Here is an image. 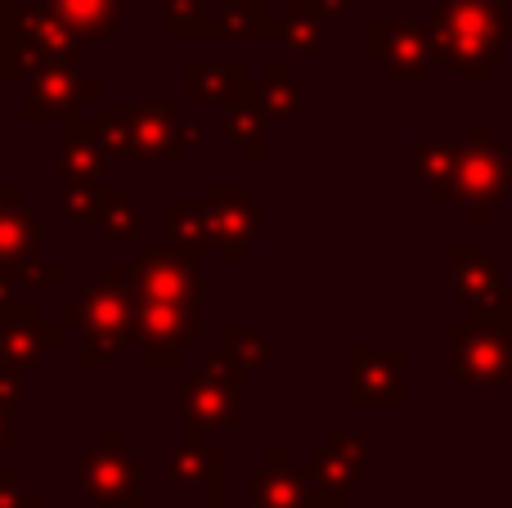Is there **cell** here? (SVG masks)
Instances as JSON below:
<instances>
[{"instance_id": "52a82bcc", "label": "cell", "mask_w": 512, "mask_h": 508, "mask_svg": "<svg viewBox=\"0 0 512 508\" xmlns=\"http://www.w3.org/2000/svg\"><path fill=\"white\" fill-rule=\"evenodd\" d=\"M450 279H454V302H468V306L504 288V275L490 261V252L472 248V243H454L450 248Z\"/></svg>"}, {"instance_id": "9c48e42d", "label": "cell", "mask_w": 512, "mask_h": 508, "mask_svg": "<svg viewBox=\"0 0 512 508\" xmlns=\"http://www.w3.org/2000/svg\"><path fill=\"white\" fill-rule=\"evenodd\" d=\"M459 149H463V144H454V140H427V144H418L414 176L427 185V198H432V203H445V198H454Z\"/></svg>"}, {"instance_id": "277c9868", "label": "cell", "mask_w": 512, "mask_h": 508, "mask_svg": "<svg viewBox=\"0 0 512 508\" xmlns=\"http://www.w3.org/2000/svg\"><path fill=\"white\" fill-rule=\"evenodd\" d=\"M369 59L387 63V72L396 81H423L432 68L436 50L427 27L400 23V18H373L369 23Z\"/></svg>"}, {"instance_id": "8992f818", "label": "cell", "mask_w": 512, "mask_h": 508, "mask_svg": "<svg viewBox=\"0 0 512 508\" xmlns=\"http://www.w3.org/2000/svg\"><path fill=\"white\" fill-rule=\"evenodd\" d=\"M364 477V441L360 432H328L324 446L315 450L310 459V482L319 491H333V495H351Z\"/></svg>"}, {"instance_id": "4fadbf2b", "label": "cell", "mask_w": 512, "mask_h": 508, "mask_svg": "<svg viewBox=\"0 0 512 508\" xmlns=\"http://www.w3.org/2000/svg\"><path fill=\"white\" fill-rule=\"evenodd\" d=\"M508 508H512V504H508Z\"/></svg>"}, {"instance_id": "30bf717a", "label": "cell", "mask_w": 512, "mask_h": 508, "mask_svg": "<svg viewBox=\"0 0 512 508\" xmlns=\"http://www.w3.org/2000/svg\"><path fill=\"white\" fill-rule=\"evenodd\" d=\"M279 36L301 54H324V18H315V9L306 0H292L288 14L279 23Z\"/></svg>"}, {"instance_id": "7a4b0ae2", "label": "cell", "mask_w": 512, "mask_h": 508, "mask_svg": "<svg viewBox=\"0 0 512 508\" xmlns=\"http://www.w3.org/2000/svg\"><path fill=\"white\" fill-rule=\"evenodd\" d=\"M450 351H454L450 374L463 387H499L512 378L508 324H454Z\"/></svg>"}, {"instance_id": "5b68a950", "label": "cell", "mask_w": 512, "mask_h": 508, "mask_svg": "<svg viewBox=\"0 0 512 508\" xmlns=\"http://www.w3.org/2000/svg\"><path fill=\"white\" fill-rule=\"evenodd\" d=\"M351 405H405V351L351 347Z\"/></svg>"}, {"instance_id": "ba28073f", "label": "cell", "mask_w": 512, "mask_h": 508, "mask_svg": "<svg viewBox=\"0 0 512 508\" xmlns=\"http://www.w3.org/2000/svg\"><path fill=\"white\" fill-rule=\"evenodd\" d=\"M248 491H252L256 508H310V491L301 486L297 473H288V468H283L279 450L270 455V468H256V473H248Z\"/></svg>"}, {"instance_id": "6da1fadb", "label": "cell", "mask_w": 512, "mask_h": 508, "mask_svg": "<svg viewBox=\"0 0 512 508\" xmlns=\"http://www.w3.org/2000/svg\"><path fill=\"white\" fill-rule=\"evenodd\" d=\"M436 59L472 81H486L508 50V5L504 0H441L427 18Z\"/></svg>"}, {"instance_id": "8fae6325", "label": "cell", "mask_w": 512, "mask_h": 508, "mask_svg": "<svg viewBox=\"0 0 512 508\" xmlns=\"http://www.w3.org/2000/svg\"><path fill=\"white\" fill-rule=\"evenodd\" d=\"M270 90H274V99H270V113H279V117H297V104H301V86L297 81H288V72L274 63L270 68Z\"/></svg>"}, {"instance_id": "7c38bea8", "label": "cell", "mask_w": 512, "mask_h": 508, "mask_svg": "<svg viewBox=\"0 0 512 508\" xmlns=\"http://www.w3.org/2000/svg\"><path fill=\"white\" fill-rule=\"evenodd\" d=\"M319 18H342L346 14V0H306Z\"/></svg>"}, {"instance_id": "3957f363", "label": "cell", "mask_w": 512, "mask_h": 508, "mask_svg": "<svg viewBox=\"0 0 512 508\" xmlns=\"http://www.w3.org/2000/svg\"><path fill=\"white\" fill-rule=\"evenodd\" d=\"M512 189V149L495 140L486 122L468 126V144L459 149V171H454V194L472 203H499Z\"/></svg>"}]
</instances>
